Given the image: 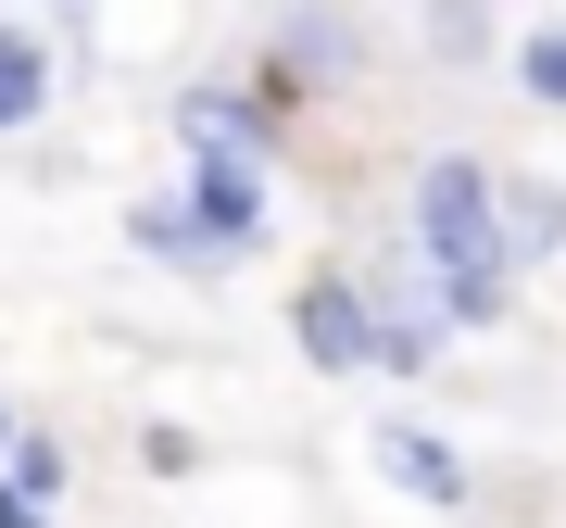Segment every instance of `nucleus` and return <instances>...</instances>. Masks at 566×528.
Instances as JSON below:
<instances>
[{"label": "nucleus", "mask_w": 566, "mask_h": 528, "mask_svg": "<svg viewBox=\"0 0 566 528\" xmlns=\"http://www.w3.org/2000/svg\"><path fill=\"white\" fill-rule=\"evenodd\" d=\"M416 252H428V277H441V315H453V327H491V315H504V277H516L504 177L465 163V151H441V163L416 177Z\"/></svg>", "instance_id": "obj_1"}, {"label": "nucleus", "mask_w": 566, "mask_h": 528, "mask_svg": "<svg viewBox=\"0 0 566 528\" xmlns=\"http://www.w3.org/2000/svg\"><path fill=\"white\" fill-rule=\"evenodd\" d=\"M290 315H303V352H315L327 378L378 366V303H365L353 277H303V303H290Z\"/></svg>", "instance_id": "obj_2"}, {"label": "nucleus", "mask_w": 566, "mask_h": 528, "mask_svg": "<svg viewBox=\"0 0 566 528\" xmlns=\"http://www.w3.org/2000/svg\"><path fill=\"white\" fill-rule=\"evenodd\" d=\"M126 226H139V252H151V264H189V277H214V264H240V252H252V240H227L202 202H139Z\"/></svg>", "instance_id": "obj_3"}, {"label": "nucleus", "mask_w": 566, "mask_h": 528, "mask_svg": "<svg viewBox=\"0 0 566 528\" xmlns=\"http://www.w3.org/2000/svg\"><path fill=\"white\" fill-rule=\"evenodd\" d=\"M189 202H202L227 240H252L264 226V151H227V139H202V177H189Z\"/></svg>", "instance_id": "obj_4"}, {"label": "nucleus", "mask_w": 566, "mask_h": 528, "mask_svg": "<svg viewBox=\"0 0 566 528\" xmlns=\"http://www.w3.org/2000/svg\"><path fill=\"white\" fill-rule=\"evenodd\" d=\"M378 466L416 490V504H465V466H453V441H428V427H378Z\"/></svg>", "instance_id": "obj_5"}, {"label": "nucleus", "mask_w": 566, "mask_h": 528, "mask_svg": "<svg viewBox=\"0 0 566 528\" xmlns=\"http://www.w3.org/2000/svg\"><path fill=\"white\" fill-rule=\"evenodd\" d=\"M504 240H516V264L566 240V189L554 177H504Z\"/></svg>", "instance_id": "obj_6"}, {"label": "nucleus", "mask_w": 566, "mask_h": 528, "mask_svg": "<svg viewBox=\"0 0 566 528\" xmlns=\"http://www.w3.org/2000/svg\"><path fill=\"white\" fill-rule=\"evenodd\" d=\"M25 114H39V39L0 25V126H25Z\"/></svg>", "instance_id": "obj_7"}, {"label": "nucleus", "mask_w": 566, "mask_h": 528, "mask_svg": "<svg viewBox=\"0 0 566 528\" xmlns=\"http://www.w3.org/2000/svg\"><path fill=\"white\" fill-rule=\"evenodd\" d=\"M516 76H528V102H566V25H528V39H516Z\"/></svg>", "instance_id": "obj_8"}, {"label": "nucleus", "mask_w": 566, "mask_h": 528, "mask_svg": "<svg viewBox=\"0 0 566 528\" xmlns=\"http://www.w3.org/2000/svg\"><path fill=\"white\" fill-rule=\"evenodd\" d=\"M13 478H25V490L51 504V490H63V441H13Z\"/></svg>", "instance_id": "obj_9"}, {"label": "nucleus", "mask_w": 566, "mask_h": 528, "mask_svg": "<svg viewBox=\"0 0 566 528\" xmlns=\"http://www.w3.org/2000/svg\"><path fill=\"white\" fill-rule=\"evenodd\" d=\"M0 528H51V504H39L25 478H0Z\"/></svg>", "instance_id": "obj_10"}, {"label": "nucleus", "mask_w": 566, "mask_h": 528, "mask_svg": "<svg viewBox=\"0 0 566 528\" xmlns=\"http://www.w3.org/2000/svg\"><path fill=\"white\" fill-rule=\"evenodd\" d=\"M0 453H13V403H0Z\"/></svg>", "instance_id": "obj_11"}, {"label": "nucleus", "mask_w": 566, "mask_h": 528, "mask_svg": "<svg viewBox=\"0 0 566 528\" xmlns=\"http://www.w3.org/2000/svg\"><path fill=\"white\" fill-rule=\"evenodd\" d=\"M63 13H88V0H63Z\"/></svg>", "instance_id": "obj_12"}]
</instances>
